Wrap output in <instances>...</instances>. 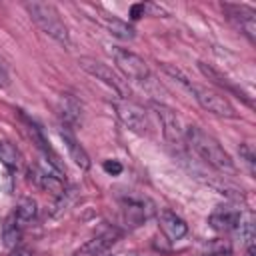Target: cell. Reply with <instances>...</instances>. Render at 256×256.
Here are the masks:
<instances>
[{"label":"cell","mask_w":256,"mask_h":256,"mask_svg":"<svg viewBox=\"0 0 256 256\" xmlns=\"http://www.w3.org/2000/svg\"><path fill=\"white\" fill-rule=\"evenodd\" d=\"M190 92H194V98L198 100V104L222 118H236V110L230 104V100L226 96H222L216 90H210L206 86H198V84H190Z\"/></svg>","instance_id":"3"},{"label":"cell","mask_w":256,"mask_h":256,"mask_svg":"<svg viewBox=\"0 0 256 256\" xmlns=\"http://www.w3.org/2000/svg\"><path fill=\"white\" fill-rule=\"evenodd\" d=\"M198 68H200V72H202V74H204L212 84H216V86H220V88H224V90H228V92L238 94V98H242L248 106H252V102H250V100H248V98H246V96H244V94H242V92H240V90H238V88H236V86H234L226 76H222L218 70H214L212 66H206L204 62H198Z\"/></svg>","instance_id":"13"},{"label":"cell","mask_w":256,"mask_h":256,"mask_svg":"<svg viewBox=\"0 0 256 256\" xmlns=\"http://www.w3.org/2000/svg\"><path fill=\"white\" fill-rule=\"evenodd\" d=\"M152 108H154L156 116L160 118L164 138H166L170 144L180 146V144L186 140V138H184V130H186V128H182V122H180L178 114H176L172 108H168L166 104H158V102H154Z\"/></svg>","instance_id":"7"},{"label":"cell","mask_w":256,"mask_h":256,"mask_svg":"<svg viewBox=\"0 0 256 256\" xmlns=\"http://www.w3.org/2000/svg\"><path fill=\"white\" fill-rule=\"evenodd\" d=\"M12 214H14L16 222L24 228L28 222H32V220L36 218L38 206H36V202H34L32 198H22V200H18V204H16V208H14Z\"/></svg>","instance_id":"16"},{"label":"cell","mask_w":256,"mask_h":256,"mask_svg":"<svg viewBox=\"0 0 256 256\" xmlns=\"http://www.w3.org/2000/svg\"><path fill=\"white\" fill-rule=\"evenodd\" d=\"M114 110H116L118 118L122 120V124L128 130H132L136 134H146L148 132V128H150L148 116H146V112L138 104L130 102L128 98H122V100L114 102Z\"/></svg>","instance_id":"5"},{"label":"cell","mask_w":256,"mask_h":256,"mask_svg":"<svg viewBox=\"0 0 256 256\" xmlns=\"http://www.w3.org/2000/svg\"><path fill=\"white\" fill-rule=\"evenodd\" d=\"M240 212L238 210H230V208H220L210 216V226L214 230L220 232H234L236 222H238Z\"/></svg>","instance_id":"14"},{"label":"cell","mask_w":256,"mask_h":256,"mask_svg":"<svg viewBox=\"0 0 256 256\" xmlns=\"http://www.w3.org/2000/svg\"><path fill=\"white\" fill-rule=\"evenodd\" d=\"M248 256H254V246H250V248H248Z\"/></svg>","instance_id":"26"},{"label":"cell","mask_w":256,"mask_h":256,"mask_svg":"<svg viewBox=\"0 0 256 256\" xmlns=\"http://www.w3.org/2000/svg\"><path fill=\"white\" fill-rule=\"evenodd\" d=\"M230 254V244L228 242H212L210 246H206V256H228Z\"/></svg>","instance_id":"20"},{"label":"cell","mask_w":256,"mask_h":256,"mask_svg":"<svg viewBox=\"0 0 256 256\" xmlns=\"http://www.w3.org/2000/svg\"><path fill=\"white\" fill-rule=\"evenodd\" d=\"M26 10H28L30 18L36 22V26L44 34H48L50 38H54L58 44L70 48V32H68L66 24L62 22L58 10L52 4L32 0V2H26Z\"/></svg>","instance_id":"2"},{"label":"cell","mask_w":256,"mask_h":256,"mask_svg":"<svg viewBox=\"0 0 256 256\" xmlns=\"http://www.w3.org/2000/svg\"><path fill=\"white\" fill-rule=\"evenodd\" d=\"M102 168H104V172L110 174V176H118V174L122 172V164H120L118 160H106V162L102 164Z\"/></svg>","instance_id":"23"},{"label":"cell","mask_w":256,"mask_h":256,"mask_svg":"<svg viewBox=\"0 0 256 256\" xmlns=\"http://www.w3.org/2000/svg\"><path fill=\"white\" fill-rule=\"evenodd\" d=\"M162 66V70L168 74V76H172L174 80H178L180 84H184V86H188L190 88V82H188V78L182 74V70L180 68H176V66H172V64H160Z\"/></svg>","instance_id":"21"},{"label":"cell","mask_w":256,"mask_h":256,"mask_svg":"<svg viewBox=\"0 0 256 256\" xmlns=\"http://www.w3.org/2000/svg\"><path fill=\"white\" fill-rule=\"evenodd\" d=\"M158 222H160V228H162V232L166 234V238L170 242L184 238L186 232H188V224L176 212H172V210H160Z\"/></svg>","instance_id":"9"},{"label":"cell","mask_w":256,"mask_h":256,"mask_svg":"<svg viewBox=\"0 0 256 256\" xmlns=\"http://www.w3.org/2000/svg\"><path fill=\"white\" fill-rule=\"evenodd\" d=\"M2 234H4V244H6L8 248H16V246L20 244V238H22V226L16 222L14 214H10V216L6 218Z\"/></svg>","instance_id":"18"},{"label":"cell","mask_w":256,"mask_h":256,"mask_svg":"<svg viewBox=\"0 0 256 256\" xmlns=\"http://www.w3.org/2000/svg\"><path fill=\"white\" fill-rule=\"evenodd\" d=\"M58 114L62 118V126L70 130L72 126L80 124V120H82V106H80V102L74 96L62 94L60 100H58Z\"/></svg>","instance_id":"10"},{"label":"cell","mask_w":256,"mask_h":256,"mask_svg":"<svg viewBox=\"0 0 256 256\" xmlns=\"http://www.w3.org/2000/svg\"><path fill=\"white\" fill-rule=\"evenodd\" d=\"M144 12H146V6L144 4H132L130 6V18L132 20H138L140 16H144Z\"/></svg>","instance_id":"24"},{"label":"cell","mask_w":256,"mask_h":256,"mask_svg":"<svg viewBox=\"0 0 256 256\" xmlns=\"http://www.w3.org/2000/svg\"><path fill=\"white\" fill-rule=\"evenodd\" d=\"M10 256H30V250L28 248H22V246H16V248H12Z\"/></svg>","instance_id":"25"},{"label":"cell","mask_w":256,"mask_h":256,"mask_svg":"<svg viewBox=\"0 0 256 256\" xmlns=\"http://www.w3.org/2000/svg\"><path fill=\"white\" fill-rule=\"evenodd\" d=\"M60 138H62V142H64V146H66V150H68V154H70V158L74 160V164L76 166H80L82 170H88L90 168V156H88V152L82 148V144H78V140L74 138V134L68 130V128H60Z\"/></svg>","instance_id":"11"},{"label":"cell","mask_w":256,"mask_h":256,"mask_svg":"<svg viewBox=\"0 0 256 256\" xmlns=\"http://www.w3.org/2000/svg\"><path fill=\"white\" fill-rule=\"evenodd\" d=\"M184 138L190 144V148L210 166H214L220 172H236V166L230 158V154L220 146L216 138H212L208 132H204L198 126H188L184 130Z\"/></svg>","instance_id":"1"},{"label":"cell","mask_w":256,"mask_h":256,"mask_svg":"<svg viewBox=\"0 0 256 256\" xmlns=\"http://www.w3.org/2000/svg\"><path fill=\"white\" fill-rule=\"evenodd\" d=\"M78 64H80V68L84 70V72H88L90 76H94L96 80H100V82H104L108 88H112L118 96H122V98H126L128 96V92H126V86H124V82L112 72V68H108L106 64H102L100 60H94V58H86V56H82V58H78Z\"/></svg>","instance_id":"6"},{"label":"cell","mask_w":256,"mask_h":256,"mask_svg":"<svg viewBox=\"0 0 256 256\" xmlns=\"http://www.w3.org/2000/svg\"><path fill=\"white\" fill-rule=\"evenodd\" d=\"M222 10L226 12L228 20L242 32L248 36L250 42H254V36H256V12L248 6H242V4H224Z\"/></svg>","instance_id":"8"},{"label":"cell","mask_w":256,"mask_h":256,"mask_svg":"<svg viewBox=\"0 0 256 256\" xmlns=\"http://www.w3.org/2000/svg\"><path fill=\"white\" fill-rule=\"evenodd\" d=\"M240 156L244 158V162L248 164L250 172L254 174V158H256V156H254V152H252V146H250V144H242V146H240Z\"/></svg>","instance_id":"22"},{"label":"cell","mask_w":256,"mask_h":256,"mask_svg":"<svg viewBox=\"0 0 256 256\" xmlns=\"http://www.w3.org/2000/svg\"><path fill=\"white\" fill-rule=\"evenodd\" d=\"M0 160H2L8 168H18V164H20V154H18V150H16L12 144L0 142Z\"/></svg>","instance_id":"19"},{"label":"cell","mask_w":256,"mask_h":256,"mask_svg":"<svg viewBox=\"0 0 256 256\" xmlns=\"http://www.w3.org/2000/svg\"><path fill=\"white\" fill-rule=\"evenodd\" d=\"M112 58H114V64L118 66V70L126 78L136 80V82H148L150 80V68L138 54L124 50V48H114Z\"/></svg>","instance_id":"4"},{"label":"cell","mask_w":256,"mask_h":256,"mask_svg":"<svg viewBox=\"0 0 256 256\" xmlns=\"http://www.w3.org/2000/svg\"><path fill=\"white\" fill-rule=\"evenodd\" d=\"M102 24L106 26V30H108L112 36H116V38H120V40H132V38H134V28L128 26L126 22L114 18V16H102Z\"/></svg>","instance_id":"17"},{"label":"cell","mask_w":256,"mask_h":256,"mask_svg":"<svg viewBox=\"0 0 256 256\" xmlns=\"http://www.w3.org/2000/svg\"><path fill=\"white\" fill-rule=\"evenodd\" d=\"M234 232H236V236H240L242 242H246L248 246H252V240H254V234H256V228H254V214H252V212H240Z\"/></svg>","instance_id":"15"},{"label":"cell","mask_w":256,"mask_h":256,"mask_svg":"<svg viewBox=\"0 0 256 256\" xmlns=\"http://www.w3.org/2000/svg\"><path fill=\"white\" fill-rule=\"evenodd\" d=\"M30 174L38 182V186H42L44 190L52 192L54 196H62L64 194V184H62L60 176L48 172V168H30Z\"/></svg>","instance_id":"12"}]
</instances>
